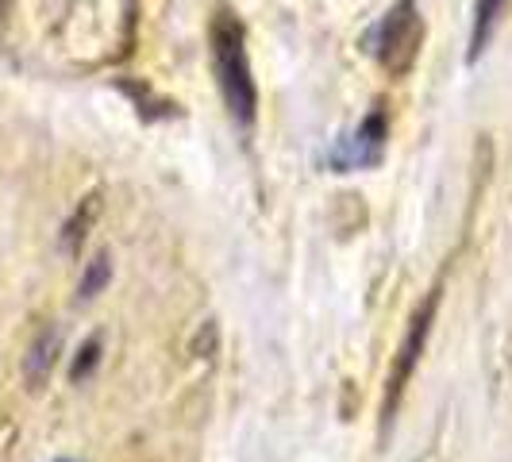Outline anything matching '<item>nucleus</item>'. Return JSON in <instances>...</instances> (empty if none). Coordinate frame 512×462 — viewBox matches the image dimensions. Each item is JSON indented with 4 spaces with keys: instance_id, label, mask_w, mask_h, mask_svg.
Here are the masks:
<instances>
[{
    "instance_id": "nucleus-1",
    "label": "nucleus",
    "mask_w": 512,
    "mask_h": 462,
    "mask_svg": "<svg viewBox=\"0 0 512 462\" xmlns=\"http://www.w3.org/2000/svg\"><path fill=\"white\" fill-rule=\"evenodd\" d=\"M208 54H212V74H216L228 116L239 128H251L258 116V85L251 54H247V31L228 8H220L208 24Z\"/></svg>"
},
{
    "instance_id": "nucleus-2",
    "label": "nucleus",
    "mask_w": 512,
    "mask_h": 462,
    "mask_svg": "<svg viewBox=\"0 0 512 462\" xmlns=\"http://www.w3.org/2000/svg\"><path fill=\"white\" fill-rule=\"evenodd\" d=\"M420 43H424V20L416 0H397L366 35L370 54L389 74H409L420 58Z\"/></svg>"
},
{
    "instance_id": "nucleus-3",
    "label": "nucleus",
    "mask_w": 512,
    "mask_h": 462,
    "mask_svg": "<svg viewBox=\"0 0 512 462\" xmlns=\"http://www.w3.org/2000/svg\"><path fill=\"white\" fill-rule=\"evenodd\" d=\"M385 143H389V116L385 108H370L366 120L355 131H347L332 151H328V166L335 174H351V170H370L385 158Z\"/></svg>"
},
{
    "instance_id": "nucleus-4",
    "label": "nucleus",
    "mask_w": 512,
    "mask_h": 462,
    "mask_svg": "<svg viewBox=\"0 0 512 462\" xmlns=\"http://www.w3.org/2000/svg\"><path fill=\"white\" fill-rule=\"evenodd\" d=\"M436 308H439V285L432 289V293H428V297H424V305L416 308L409 332H405V339H401V351H397L393 374H389V389H385V409H382L385 420L397 412V405H401V393L409 389L412 370H416V362H420V355H424V343H428V335H432Z\"/></svg>"
},
{
    "instance_id": "nucleus-5",
    "label": "nucleus",
    "mask_w": 512,
    "mask_h": 462,
    "mask_svg": "<svg viewBox=\"0 0 512 462\" xmlns=\"http://www.w3.org/2000/svg\"><path fill=\"white\" fill-rule=\"evenodd\" d=\"M62 355V332H58V324H47V328H39V335L31 339V347H27V359H24V378L31 389H43L47 378H51L54 362Z\"/></svg>"
},
{
    "instance_id": "nucleus-6",
    "label": "nucleus",
    "mask_w": 512,
    "mask_h": 462,
    "mask_svg": "<svg viewBox=\"0 0 512 462\" xmlns=\"http://www.w3.org/2000/svg\"><path fill=\"white\" fill-rule=\"evenodd\" d=\"M509 0H474V24H470V62H478L486 54L493 31L501 24V12H505Z\"/></svg>"
},
{
    "instance_id": "nucleus-7",
    "label": "nucleus",
    "mask_w": 512,
    "mask_h": 462,
    "mask_svg": "<svg viewBox=\"0 0 512 462\" xmlns=\"http://www.w3.org/2000/svg\"><path fill=\"white\" fill-rule=\"evenodd\" d=\"M108 282H112V258L101 251L93 262H85V270H81V282H77V301H93V297H97Z\"/></svg>"
},
{
    "instance_id": "nucleus-8",
    "label": "nucleus",
    "mask_w": 512,
    "mask_h": 462,
    "mask_svg": "<svg viewBox=\"0 0 512 462\" xmlns=\"http://www.w3.org/2000/svg\"><path fill=\"white\" fill-rule=\"evenodd\" d=\"M101 351L104 343L93 335V339H85L81 347H77L74 362H70V382H85V378H93V370L101 366Z\"/></svg>"
},
{
    "instance_id": "nucleus-9",
    "label": "nucleus",
    "mask_w": 512,
    "mask_h": 462,
    "mask_svg": "<svg viewBox=\"0 0 512 462\" xmlns=\"http://www.w3.org/2000/svg\"><path fill=\"white\" fill-rule=\"evenodd\" d=\"M93 216H97V197H89V201H85V212L77 208L74 220H70V224H66V231H62V247H66L70 255L81 247V239H85V231H89V224H93Z\"/></svg>"
},
{
    "instance_id": "nucleus-10",
    "label": "nucleus",
    "mask_w": 512,
    "mask_h": 462,
    "mask_svg": "<svg viewBox=\"0 0 512 462\" xmlns=\"http://www.w3.org/2000/svg\"><path fill=\"white\" fill-rule=\"evenodd\" d=\"M58 462H74V459H58Z\"/></svg>"
}]
</instances>
